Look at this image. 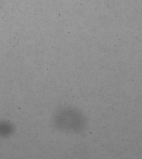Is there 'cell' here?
I'll list each match as a JSON object with an SVG mask.
<instances>
[{
    "mask_svg": "<svg viewBox=\"0 0 142 159\" xmlns=\"http://www.w3.org/2000/svg\"><path fill=\"white\" fill-rule=\"evenodd\" d=\"M53 120L56 127L67 132H78L86 126L85 117L78 110L72 108L59 109L55 114Z\"/></svg>",
    "mask_w": 142,
    "mask_h": 159,
    "instance_id": "1",
    "label": "cell"
},
{
    "mask_svg": "<svg viewBox=\"0 0 142 159\" xmlns=\"http://www.w3.org/2000/svg\"><path fill=\"white\" fill-rule=\"evenodd\" d=\"M13 129V127L9 123L0 121V135L3 136L9 135Z\"/></svg>",
    "mask_w": 142,
    "mask_h": 159,
    "instance_id": "2",
    "label": "cell"
}]
</instances>
